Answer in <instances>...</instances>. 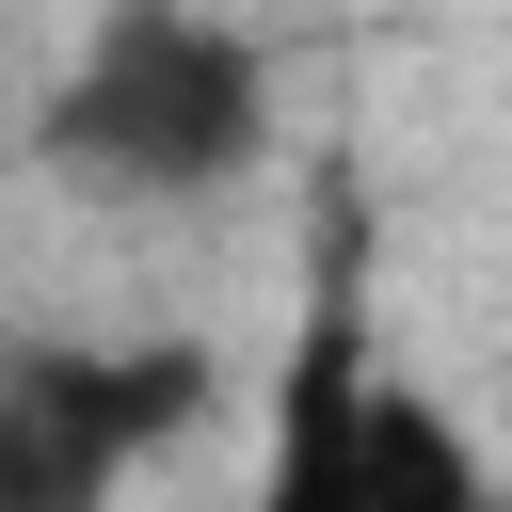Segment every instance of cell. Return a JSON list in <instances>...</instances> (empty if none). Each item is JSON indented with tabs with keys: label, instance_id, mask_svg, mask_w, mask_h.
<instances>
[{
	"label": "cell",
	"instance_id": "1",
	"mask_svg": "<svg viewBox=\"0 0 512 512\" xmlns=\"http://www.w3.org/2000/svg\"><path fill=\"white\" fill-rule=\"evenodd\" d=\"M32 160L96 208H208L272 160V48L208 0H96L32 96Z\"/></svg>",
	"mask_w": 512,
	"mask_h": 512
},
{
	"label": "cell",
	"instance_id": "4",
	"mask_svg": "<svg viewBox=\"0 0 512 512\" xmlns=\"http://www.w3.org/2000/svg\"><path fill=\"white\" fill-rule=\"evenodd\" d=\"M352 368H368V336H352V304L320 288V320H304V352H288V400H272L256 512H368V496H352Z\"/></svg>",
	"mask_w": 512,
	"mask_h": 512
},
{
	"label": "cell",
	"instance_id": "2",
	"mask_svg": "<svg viewBox=\"0 0 512 512\" xmlns=\"http://www.w3.org/2000/svg\"><path fill=\"white\" fill-rule=\"evenodd\" d=\"M224 400L208 336H32L0 352V512H112L128 464H160Z\"/></svg>",
	"mask_w": 512,
	"mask_h": 512
},
{
	"label": "cell",
	"instance_id": "3",
	"mask_svg": "<svg viewBox=\"0 0 512 512\" xmlns=\"http://www.w3.org/2000/svg\"><path fill=\"white\" fill-rule=\"evenodd\" d=\"M352 496H368V512H496L464 416H448L432 384H400L384 352L352 368Z\"/></svg>",
	"mask_w": 512,
	"mask_h": 512
}]
</instances>
